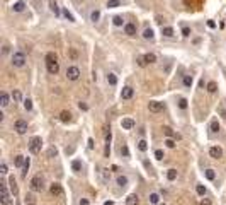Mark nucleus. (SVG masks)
Listing matches in <instances>:
<instances>
[{
  "label": "nucleus",
  "mask_w": 226,
  "mask_h": 205,
  "mask_svg": "<svg viewBox=\"0 0 226 205\" xmlns=\"http://www.w3.org/2000/svg\"><path fill=\"white\" fill-rule=\"evenodd\" d=\"M162 34L165 36V38H174L175 36V31H174V27H162Z\"/></svg>",
  "instance_id": "obj_19"
},
{
  "label": "nucleus",
  "mask_w": 226,
  "mask_h": 205,
  "mask_svg": "<svg viewBox=\"0 0 226 205\" xmlns=\"http://www.w3.org/2000/svg\"><path fill=\"white\" fill-rule=\"evenodd\" d=\"M22 104H24V109H26V111H32V101H31L29 97L22 101Z\"/></svg>",
  "instance_id": "obj_36"
},
{
  "label": "nucleus",
  "mask_w": 226,
  "mask_h": 205,
  "mask_svg": "<svg viewBox=\"0 0 226 205\" xmlns=\"http://www.w3.org/2000/svg\"><path fill=\"white\" fill-rule=\"evenodd\" d=\"M219 115H221L223 118H226V108H219Z\"/></svg>",
  "instance_id": "obj_56"
},
{
  "label": "nucleus",
  "mask_w": 226,
  "mask_h": 205,
  "mask_svg": "<svg viewBox=\"0 0 226 205\" xmlns=\"http://www.w3.org/2000/svg\"><path fill=\"white\" fill-rule=\"evenodd\" d=\"M143 39H153L155 38V33H153V29H151V27H146L145 31H143Z\"/></svg>",
  "instance_id": "obj_24"
},
{
  "label": "nucleus",
  "mask_w": 226,
  "mask_h": 205,
  "mask_svg": "<svg viewBox=\"0 0 226 205\" xmlns=\"http://www.w3.org/2000/svg\"><path fill=\"white\" fill-rule=\"evenodd\" d=\"M136 62H138V65H140V67H145V65H148V63H146V60H145V57H140Z\"/></svg>",
  "instance_id": "obj_49"
},
{
  "label": "nucleus",
  "mask_w": 226,
  "mask_h": 205,
  "mask_svg": "<svg viewBox=\"0 0 226 205\" xmlns=\"http://www.w3.org/2000/svg\"><path fill=\"white\" fill-rule=\"evenodd\" d=\"M134 125H136V122H134L133 118H123V120H121L123 130H131V128H134Z\"/></svg>",
  "instance_id": "obj_11"
},
{
  "label": "nucleus",
  "mask_w": 226,
  "mask_h": 205,
  "mask_svg": "<svg viewBox=\"0 0 226 205\" xmlns=\"http://www.w3.org/2000/svg\"><path fill=\"white\" fill-rule=\"evenodd\" d=\"M14 130L17 132L19 135H24L27 132V122L26 120H17V122L14 123Z\"/></svg>",
  "instance_id": "obj_8"
},
{
  "label": "nucleus",
  "mask_w": 226,
  "mask_h": 205,
  "mask_svg": "<svg viewBox=\"0 0 226 205\" xmlns=\"http://www.w3.org/2000/svg\"><path fill=\"white\" fill-rule=\"evenodd\" d=\"M201 205H211V200H207V198H202V200H201Z\"/></svg>",
  "instance_id": "obj_55"
},
{
  "label": "nucleus",
  "mask_w": 226,
  "mask_h": 205,
  "mask_svg": "<svg viewBox=\"0 0 226 205\" xmlns=\"http://www.w3.org/2000/svg\"><path fill=\"white\" fill-rule=\"evenodd\" d=\"M160 205H165V203H160Z\"/></svg>",
  "instance_id": "obj_61"
},
{
  "label": "nucleus",
  "mask_w": 226,
  "mask_h": 205,
  "mask_svg": "<svg viewBox=\"0 0 226 205\" xmlns=\"http://www.w3.org/2000/svg\"><path fill=\"white\" fill-rule=\"evenodd\" d=\"M121 154H123V156H124V157H129V149H128V147H126V145H124V147H123V149H121Z\"/></svg>",
  "instance_id": "obj_50"
},
{
  "label": "nucleus",
  "mask_w": 226,
  "mask_h": 205,
  "mask_svg": "<svg viewBox=\"0 0 226 205\" xmlns=\"http://www.w3.org/2000/svg\"><path fill=\"white\" fill-rule=\"evenodd\" d=\"M155 157H157L158 161H162L163 157H165V154H163V150H162V149H157V150H155Z\"/></svg>",
  "instance_id": "obj_47"
},
{
  "label": "nucleus",
  "mask_w": 226,
  "mask_h": 205,
  "mask_svg": "<svg viewBox=\"0 0 226 205\" xmlns=\"http://www.w3.org/2000/svg\"><path fill=\"white\" fill-rule=\"evenodd\" d=\"M138 202H140L138 195H129L128 198H126V205H138Z\"/></svg>",
  "instance_id": "obj_26"
},
{
  "label": "nucleus",
  "mask_w": 226,
  "mask_h": 205,
  "mask_svg": "<svg viewBox=\"0 0 226 205\" xmlns=\"http://www.w3.org/2000/svg\"><path fill=\"white\" fill-rule=\"evenodd\" d=\"M7 173H9V168H7V164H5L4 161H2V164H0V175H2V176H5Z\"/></svg>",
  "instance_id": "obj_42"
},
{
  "label": "nucleus",
  "mask_w": 226,
  "mask_h": 205,
  "mask_svg": "<svg viewBox=\"0 0 226 205\" xmlns=\"http://www.w3.org/2000/svg\"><path fill=\"white\" fill-rule=\"evenodd\" d=\"M163 133H165L167 137H175V133H174V130H172L170 127H163Z\"/></svg>",
  "instance_id": "obj_46"
},
{
  "label": "nucleus",
  "mask_w": 226,
  "mask_h": 205,
  "mask_svg": "<svg viewBox=\"0 0 226 205\" xmlns=\"http://www.w3.org/2000/svg\"><path fill=\"white\" fill-rule=\"evenodd\" d=\"M80 75H82V72L77 65H70L68 69H66V79H68V80H73V82H75V80L80 79Z\"/></svg>",
  "instance_id": "obj_4"
},
{
  "label": "nucleus",
  "mask_w": 226,
  "mask_h": 205,
  "mask_svg": "<svg viewBox=\"0 0 226 205\" xmlns=\"http://www.w3.org/2000/svg\"><path fill=\"white\" fill-rule=\"evenodd\" d=\"M12 99L15 101V103H21V101H22V94H21V91H12Z\"/></svg>",
  "instance_id": "obj_39"
},
{
  "label": "nucleus",
  "mask_w": 226,
  "mask_h": 205,
  "mask_svg": "<svg viewBox=\"0 0 226 205\" xmlns=\"http://www.w3.org/2000/svg\"><path fill=\"white\" fill-rule=\"evenodd\" d=\"M148 200H150V203H151V205H158V203H160V195H158L157 192H153V193H150V196H148Z\"/></svg>",
  "instance_id": "obj_20"
},
{
  "label": "nucleus",
  "mask_w": 226,
  "mask_h": 205,
  "mask_svg": "<svg viewBox=\"0 0 226 205\" xmlns=\"http://www.w3.org/2000/svg\"><path fill=\"white\" fill-rule=\"evenodd\" d=\"M78 108H80L82 111H87V109H89V106H87L85 103H82V101H80V103H78Z\"/></svg>",
  "instance_id": "obj_51"
},
{
  "label": "nucleus",
  "mask_w": 226,
  "mask_h": 205,
  "mask_svg": "<svg viewBox=\"0 0 226 205\" xmlns=\"http://www.w3.org/2000/svg\"><path fill=\"white\" fill-rule=\"evenodd\" d=\"M7 53H9V44H4V48H2V55H7Z\"/></svg>",
  "instance_id": "obj_52"
},
{
  "label": "nucleus",
  "mask_w": 226,
  "mask_h": 205,
  "mask_svg": "<svg viewBox=\"0 0 226 205\" xmlns=\"http://www.w3.org/2000/svg\"><path fill=\"white\" fill-rule=\"evenodd\" d=\"M136 31H138V26L136 22H126L124 24V34L133 38V36H136Z\"/></svg>",
  "instance_id": "obj_7"
},
{
  "label": "nucleus",
  "mask_w": 226,
  "mask_h": 205,
  "mask_svg": "<svg viewBox=\"0 0 226 205\" xmlns=\"http://www.w3.org/2000/svg\"><path fill=\"white\" fill-rule=\"evenodd\" d=\"M207 27L214 29V27H216V22H214V21H207Z\"/></svg>",
  "instance_id": "obj_54"
},
{
  "label": "nucleus",
  "mask_w": 226,
  "mask_h": 205,
  "mask_svg": "<svg viewBox=\"0 0 226 205\" xmlns=\"http://www.w3.org/2000/svg\"><path fill=\"white\" fill-rule=\"evenodd\" d=\"M10 63L15 69H22V67L26 65V55L22 51H14L12 57H10Z\"/></svg>",
  "instance_id": "obj_3"
},
{
  "label": "nucleus",
  "mask_w": 226,
  "mask_h": 205,
  "mask_svg": "<svg viewBox=\"0 0 226 205\" xmlns=\"http://www.w3.org/2000/svg\"><path fill=\"white\" fill-rule=\"evenodd\" d=\"M89 17H90V22H94V24H95V22H97L99 19H100V10L94 9L92 12H90V16H89Z\"/></svg>",
  "instance_id": "obj_23"
},
{
  "label": "nucleus",
  "mask_w": 226,
  "mask_h": 205,
  "mask_svg": "<svg viewBox=\"0 0 226 205\" xmlns=\"http://www.w3.org/2000/svg\"><path fill=\"white\" fill-rule=\"evenodd\" d=\"M192 82H194L192 75H184V77H182V86H184V87L191 89V87H192Z\"/></svg>",
  "instance_id": "obj_17"
},
{
  "label": "nucleus",
  "mask_w": 226,
  "mask_h": 205,
  "mask_svg": "<svg viewBox=\"0 0 226 205\" xmlns=\"http://www.w3.org/2000/svg\"><path fill=\"white\" fill-rule=\"evenodd\" d=\"M89 149H94V139H89Z\"/></svg>",
  "instance_id": "obj_59"
},
{
  "label": "nucleus",
  "mask_w": 226,
  "mask_h": 205,
  "mask_svg": "<svg viewBox=\"0 0 226 205\" xmlns=\"http://www.w3.org/2000/svg\"><path fill=\"white\" fill-rule=\"evenodd\" d=\"M9 185H10V192H12V195H17V185H15L14 178L9 179Z\"/></svg>",
  "instance_id": "obj_40"
},
{
  "label": "nucleus",
  "mask_w": 226,
  "mask_h": 205,
  "mask_svg": "<svg viewBox=\"0 0 226 205\" xmlns=\"http://www.w3.org/2000/svg\"><path fill=\"white\" fill-rule=\"evenodd\" d=\"M133 96H134V89H133L131 86H126V87H123V91H121V99L128 101V99H131Z\"/></svg>",
  "instance_id": "obj_9"
},
{
  "label": "nucleus",
  "mask_w": 226,
  "mask_h": 205,
  "mask_svg": "<svg viewBox=\"0 0 226 205\" xmlns=\"http://www.w3.org/2000/svg\"><path fill=\"white\" fill-rule=\"evenodd\" d=\"M112 24L119 27V26H123V24H124V19L121 17V16H114V17H112Z\"/></svg>",
  "instance_id": "obj_34"
},
{
  "label": "nucleus",
  "mask_w": 226,
  "mask_h": 205,
  "mask_svg": "<svg viewBox=\"0 0 226 205\" xmlns=\"http://www.w3.org/2000/svg\"><path fill=\"white\" fill-rule=\"evenodd\" d=\"M104 205H114V202H112V200H107V202H104Z\"/></svg>",
  "instance_id": "obj_60"
},
{
  "label": "nucleus",
  "mask_w": 226,
  "mask_h": 205,
  "mask_svg": "<svg viewBox=\"0 0 226 205\" xmlns=\"http://www.w3.org/2000/svg\"><path fill=\"white\" fill-rule=\"evenodd\" d=\"M29 166H31V159L26 157V162H24V166H22V176L27 175V171H29Z\"/></svg>",
  "instance_id": "obj_35"
},
{
  "label": "nucleus",
  "mask_w": 226,
  "mask_h": 205,
  "mask_svg": "<svg viewBox=\"0 0 226 205\" xmlns=\"http://www.w3.org/2000/svg\"><path fill=\"white\" fill-rule=\"evenodd\" d=\"M204 176H206V179L213 181V179H216V171H214V169H206L204 171Z\"/></svg>",
  "instance_id": "obj_28"
},
{
  "label": "nucleus",
  "mask_w": 226,
  "mask_h": 205,
  "mask_svg": "<svg viewBox=\"0 0 226 205\" xmlns=\"http://www.w3.org/2000/svg\"><path fill=\"white\" fill-rule=\"evenodd\" d=\"M41 145H43L41 137H32V139H31V142H29L31 154H39V152H41Z\"/></svg>",
  "instance_id": "obj_5"
},
{
  "label": "nucleus",
  "mask_w": 226,
  "mask_h": 205,
  "mask_svg": "<svg viewBox=\"0 0 226 205\" xmlns=\"http://www.w3.org/2000/svg\"><path fill=\"white\" fill-rule=\"evenodd\" d=\"M138 149H140L141 152H146V150H148V142H146L145 139H141L140 142H138Z\"/></svg>",
  "instance_id": "obj_30"
},
{
  "label": "nucleus",
  "mask_w": 226,
  "mask_h": 205,
  "mask_svg": "<svg viewBox=\"0 0 226 205\" xmlns=\"http://www.w3.org/2000/svg\"><path fill=\"white\" fill-rule=\"evenodd\" d=\"M24 162H26V157H24V156H17V157H15V161H14V164H15V168H22V166H24Z\"/></svg>",
  "instance_id": "obj_32"
},
{
  "label": "nucleus",
  "mask_w": 226,
  "mask_h": 205,
  "mask_svg": "<svg viewBox=\"0 0 226 205\" xmlns=\"http://www.w3.org/2000/svg\"><path fill=\"white\" fill-rule=\"evenodd\" d=\"M10 97L12 96H9L5 91H2L0 92V106H2V108H7V106L10 104Z\"/></svg>",
  "instance_id": "obj_12"
},
{
  "label": "nucleus",
  "mask_w": 226,
  "mask_h": 205,
  "mask_svg": "<svg viewBox=\"0 0 226 205\" xmlns=\"http://www.w3.org/2000/svg\"><path fill=\"white\" fill-rule=\"evenodd\" d=\"M61 14H63V17L66 19V21H70V22H75V17H73V14L70 12L68 9H61Z\"/></svg>",
  "instance_id": "obj_25"
},
{
  "label": "nucleus",
  "mask_w": 226,
  "mask_h": 205,
  "mask_svg": "<svg viewBox=\"0 0 226 205\" xmlns=\"http://www.w3.org/2000/svg\"><path fill=\"white\" fill-rule=\"evenodd\" d=\"M179 108L180 109H187V99H185V97H180L179 99Z\"/></svg>",
  "instance_id": "obj_45"
},
{
  "label": "nucleus",
  "mask_w": 226,
  "mask_h": 205,
  "mask_svg": "<svg viewBox=\"0 0 226 205\" xmlns=\"http://www.w3.org/2000/svg\"><path fill=\"white\" fill-rule=\"evenodd\" d=\"M29 186H31V190H32V192H41V190L44 188V185H43V178H41V176H34V178L31 179Z\"/></svg>",
  "instance_id": "obj_6"
},
{
  "label": "nucleus",
  "mask_w": 226,
  "mask_h": 205,
  "mask_svg": "<svg viewBox=\"0 0 226 205\" xmlns=\"http://www.w3.org/2000/svg\"><path fill=\"white\" fill-rule=\"evenodd\" d=\"M56 154H58V149H56V147H51L49 150H48V156H49V157H55Z\"/></svg>",
  "instance_id": "obj_48"
},
{
  "label": "nucleus",
  "mask_w": 226,
  "mask_h": 205,
  "mask_svg": "<svg viewBox=\"0 0 226 205\" xmlns=\"http://www.w3.org/2000/svg\"><path fill=\"white\" fill-rule=\"evenodd\" d=\"M209 156L213 157V159H221L223 157V150H221V147H211L209 149Z\"/></svg>",
  "instance_id": "obj_13"
},
{
  "label": "nucleus",
  "mask_w": 226,
  "mask_h": 205,
  "mask_svg": "<svg viewBox=\"0 0 226 205\" xmlns=\"http://www.w3.org/2000/svg\"><path fill=\"white\" fill-rule=\"evenodd\" d=\"M106 80L109 86H112V87H116L117 86V75L114 74V72H109V74L106 75Z\"/></svg>",
  "instance_id": "obj_14"
},
{
  "label": "nucleus",
  "mask_w": 226,
  "mask_h": 205,
  "mask_svg": "<svg viewBox=\"0 0 226 205\" xmlns=\"http://www.w3.org/2000/svg\"><path fill=\"white\" fill-rule=\"evenodd\" d=\"M143 57H145L146 63H155V62H157V55H155V53H146Z\"/></svg>",
  "instance_id": "obj_31"
},
{
  "label": "nucleus",
  "mask_w": 226,
  "mask_h": 205,
  "mask_svg": "<svg viewBox=\"0 0 226 205\" xmlns=\"http://www.w3.org/2000/svg\"><path fill=\"white\" fill-rule=\"evenodd\" d=\"M165 145H167L168 149H174V147H175V140L172 139V137H167V140H165Z\"/></svg>",
  "instance_id": "obj_43"
},
{
  "label": "nucleus",
  "mask_w": 226,
  "mask_h": 205,
  "mask_svg": "<svg viewBox=\"0 0 226 205\" xmlns=\"http://www.w3.org/2000/svg\"><path fill=\"white\" fill-rule=\"evenodd\" d=\"M116 183H117V186L124 188V186H128L129 179H128V176H124V175H119V176H117V178H116Z\"/></svg>",
  "instance_id": "obj_15"
},
{
  "label": "nucleus",
  "mask_w": 226,
  "mask_h": 205,
  "mask_svg": "<svg viewBox=\"0 0 226 205\" xmlns=\"http://www.w3.org/2000/svg\"><path fill=\"white\" fill-rule=\"evenodd\" d=\"M24 9H26V2H22V0H19L12 5V12H22Z\"/></svg>",
  "instance_id": "obj_16"
},
{
  "label": "nucleus",
  "mask_w": 226,
  "mask_h": 205,
  "mask_svg": "<svg viewBox=\"0 0 226 205\" xmlns=\"http://www.w3.org/2000/svg\"><path fill=\"white\" fill-rule=\"evenodd\" d=\"M60 120L63 123H68L70 120H72V113H68V111H61V113H60Z\"/></svg>",
  "instance_id": "obj_27"
},
{
  "label": "nucleus",
  "mask_w": 226,
  "mask_h": 205,
  "mask_svg": "<svg viewBox=\"0 0 226 205\" xmlns=\"http://www.w3.org/2000/svg\"><path fill=\"white\" fill-rule=\"evenodd\" d=\"M44 62H46V70L49 75H56L60 72V63H58V57H56V53L49 51L46 53V57H44Z\"/></svg>",
  "instance_id": "obj_1"
},
{
  "label": "nucleus",
  "mask_w": 226,
  "mask_h": 205,
  "mask_svg": "<svg viewBox=\"0 0 226 205\" xmlns=\"http://www.w3.org/2000/svg\"><path fill=\"white\" fill-rule=\"evenodd\" d=\"M196 192H197V195H199V196H204L206 195V186H204V185H197Z\"/></svg>",
  "instance_id": "obj_41"
},
{
  "label": "nucleus",
  "mask_w": 226,
  "mask_h": 205,
  "mask_svg": "<svg viewBox=\"0 0 226 205\" xmlns=\"http://www.w3.org/2000/svg\"><path fill=\"white\" fill-rule=\"evenodd\" d=\"M157 22H158V24H163V22H165V19H163L162 16H157Z\"/></svg>",
  "instance_id": "obj_57"
},
{
  "label": "nucleus",
  "mask_w": 226,
  "mask_h": 205,
  "mask_svg": "<svg viewBox=\"0 0 226 205\" xmlns=\"http://www.w3.org/2000/svg\"><path fill=\"white\" fill-rule=\"evenodd\" d=\"M49 190H51L53 195H61V193H63V188H61V185H58V183H53Z\"/></svg>",
  "instance_id": "obj_22"
},
{
  "label": "nucleus",
  "mask_w": 226,
  "mask_h": 205,
  "mask_svg": "<svg viewBox=\"0 0 226 205\" xmlns=\"http://www.w3.org/2000/svg\"><path fill=\"white\" fill-rule=\"evenodd\" d=\"M72 169H73V171H75V173H78V171H80V169H82V162H80V161H78V159H75V161H73V162H72Z\"/></svg>",
  "instance_id": "obj_38"
},
{
  "label": "nucleus",
  "mask_w": 226,
  "mask_h": 205,
  "mask_svg": "<svg viewBox=\"0 0 226 205\" xmlns=\"http://www.w3.org/2000/svg\"><path fill=\"white\" fill-rule=\"evenodd\" d=\"M148 108L151 113H160V111H163V103H160V101H150Z\"/></svg>",
  "instance_id": "obj_10"
},
{
  "label": "nucleus",
  "mask_w": 226,
  "mask_h": 205,
  "mask_svg": "<svg viewBox=\"0 0 226 205\" xmlns=\"http://www.w3.org/2000/svg\"><path fill=\"white\" fill-rule=\"evenodd\" d=\"M106 5L109 9H116V7H121V0H107Z\"/></svg>",
  "instance_id": "obj_33"
},
{
  "label": "nucleus",
  "mask_w": 226,
  "mask_h": 205,
  "mask_svg": "<svg viewBox=\"0 0 226 205\" xmlns=\"http://www.w3.org/2000/svg\"><path fill=\"white\" fill-rule=\"evenodd\" d=\"M192 34V31H191V27H187V26H184L182 27V36L184 38H189V36Z\"/></svg>",
  "instance_id": "obj_44"
},
{
  "label": "nucleus",
  "mask_w": 226,
  "mask_h": 205,
  "mask_svg": "<svg viewBox=\"0 0 226 205\" xmlns=\"http://www.w3.org/2000/svg\"><path fill=\"white\" fill-rule=\"evenodd\" d=\"M78 205H90V202L87 200V198H80V202H78Z\"/></svg>",
  "instance_id": "obj_53"
},
{
  "label": "nucleus",
  "mask_w": 226,
  "mask_h": 205,
  "mask_svg": "<svg viewBox=\"0 0 226 205\" xmlns=\"http://www.w3.org/2000/svg\"><path fill=\"white\" fill-rule=\"evenodd\" d=\"M209 130H211V133H218V132H219V123H218V120H213V122H211Z\"/></svg>",
  "instance_id": "obj_29"
},
{
  "label": "nucleus",
  "mask_w": 226,
  "mask_h": 205,
  "mask_svg": "<svg viewBox=\"0 0 226 205\" xmlns=\"http://www.w3.org/2000/svg\"><path fill=\"white\" fill-rule=\"evenodd\" d=\"M49 10H51L55 16H60L61 14L60 7H58V4H56V0H49Z\"/></svg>",
  "instance_id": "obj_18"
},
{
  "label": "nucleus",
  "mask_w": 226,
  "mask_h": 205,
  "mask_svg": "<svg viewBox=\"0 0 226 205\" xmlns=\"http://www.w3.org/2000/svg\"><path fill=\"white\" fill-rule=\"evenodd\" d=\"M177 176H179V173H177V169H174V168L167 171V179H168V181H175Z\"/></svg>",
  "instance_id": "obj_21"
},
{
  "label": "nucleus",
  "mask_w": 226,
  "mask_h": 205,
  "mask_svg": "<svg viewBox=\"0 0 226 205\" xmlns=\"http://www.w3.org/2000/svg\"><path fill=\"white\" fill-rule=\"evenodd\" d=\"M0 200H2L4 205H14L12 196H10V193H9V186H7L5 181H0Z\"/></svg>",
  "instance_id": "obj_2"
},
{
  "label": "nucleus",
  "mask_w": 226,
  "mask_h": 205,
  "mask_svg": "<svg viewBox=\"0 0 226 205\" xmlns=\"http://www.w3.org/2000/svg\"><path fill=\"white\" fill-rule=\"evenodd\" d=\"M216 91H218V86H216V82H213V80H211V82L207 84V92H209V94H214Z\"/></svg>",
  "instance_id": "obj_37"
},
{
  "label": "nucleus",
  "mask_w": 226,
  "mask_h": 205,
  "mask_svg": "<svg viewBox=\"0 0 226 205\" xmlns=\"http://www.w3.org/2000/svg\"><path fill=\"white\" fill-rule=\"evenodd\" d=\"M26 202H27V203H32V202H34V198H32V196H26Z\"/></svg>",
  "instance_id": "obj_58"
}]
</instances>
